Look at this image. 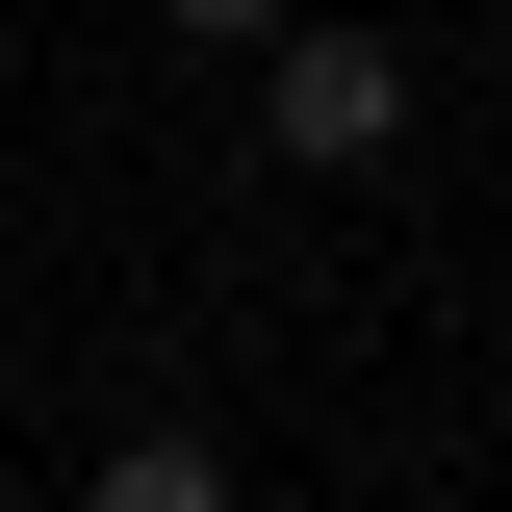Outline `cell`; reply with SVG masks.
<instances>
[{"label":"cell","mask_w":512,"mask_h":512,"mask_svg":"<svg viewBox=\"0 0 512 512\" xmlns=\"http://www.w3.org/2000/svg\"><path fill=\"white\" fill-rule=\"evenodd\" d=\"M256 154L384 180V154H410V52H384V26H256Z\"/></svg>","instance_id":"6da1fadb"},{"label":"cell","mask_w":512,"mask_h":512,"mask_svg":"<svg viewBox=\"0 0 512 512\" xmlns=\"http://www.w3.org/2000/svg\"><path fill=\"white\" fill-rule=\"evenodd\" d=\"M154 26H205V52H256V26H308V0H154Z\"/></svg>","instance_id":"7a4b0ae2"},{"label":"cell","mask_w":512,"mask_h":512,"mask_svg":"<svg viewBox=\"0 0 512 512\" xmlns=\"http://www.w3.org/2000/svg\"><path fill=\"white\" fill-rule=\"evenodd\" d=\"M487 359H512V308H487Z\"/></svg>","instance_id":"3957f363"}]
</instances>
